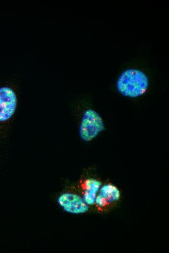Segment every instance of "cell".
<instances>
[{"label": "cell", "instance_id": "cell-1", "mask_svg": "<svg viewBox=\"0 0 169 253\" xmlns=\"http://www.w3.org/2000/svg\"><path fill=\"white\" fill-rule=\"evenodd\" d=\"M149 86L147 75L141 70L129 68L124 70L118 76L116 88L122 95L135 98L143 95Z\"/></svg>", "mask_w": 169, "mask_h": 253}, {"label": "cell", "instance_id": "cell-2", "mask_svg": "<svg viewBox=\"0 0 169 253\" xmlns=\"http://www.w3.org/2000/svg\"><path fill=\"white\" fill-rule=\"evenodd\" d=\"M104 129L103 121L97 112L91 108L84 111L79 129V135L82 140L91 141Z\"/></svg>", "mask_w": 169, "mask_h": 253}, {"label": "cell", "instance_id": "cell-3", "mask_svg": "<svg viewBox=\"0 0 169 253\" xmlns=\"http://www.w3.org/2000/svg\"><path fill=\"white\" fill-rule=\"evenodd\" d=\"M119 189L110 182L102 184L96 197L93 206L97 211L104 213L109 211L120 200Z\"/></svg>", "mask_w": 169, "mask_h": 253}, {"label": "cell", "instance_id": "cell-4", "mask_svg": "<svg viewBox=\"0 0 169 253\" xmlns=\"http://www.w3.org/2000/svg\"><path fill=\"white\" fill-rule=\"evenodd\" d=\"M57 202L65 212L72 214H84L90 208L81 195L73 192L62 193L58 197Z\"/></svg>", "mask_w": 169, "mask_h": 253}, {"label": "cell", "instance_id": "cell-5", "mask_svg": "<svg viewBox=\"0 0 169 253\" xmlns=\"http://www.w3.org/2000/svg\"><path fill=\"white\" fill-rule=\"evenodd\" d=\"M17 105L15 91L8 87L0 88V122L6 121L13 116Z\"/></svg>", "mask_w": 169, "mask_h": 253}, {"label": "cell", "instance_id": "cell-6", "mask_svg": "<svg viewBox=\"0 0 169 253\" xmlns=\"http://www.w3.org/2000/svg\"><path fill=\"white\" fill-rule=\"evenodd\" d=\"M102 185V182L95 178H86L79 181V189L81 195L85 203L93 206L96 197Z\"/></svg>", "mask_w": 169, "mask_h": 253}]
</instances>
